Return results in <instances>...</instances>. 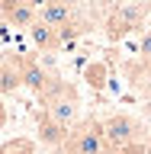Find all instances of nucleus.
Masks as SVG:
<instances>
[{
  "label": "nucleus",
  "mask_w": 151,
  "mask_h": 154,
  "mask_svg": "<svg viewBox=\"0 0 151 154\" xmlns=\"http://www.w3.org/2000/svg\"><path fill=\"white\" fill-rule=\"evenodd\" d=\"M0 16L13 29H29L36 23V10L29 7L26 0H0Z\"/></svg>",
  "instance_id": "6"
},
{
  "label": "nucleus",
  "mask_w": 151,
  "mask_h": 154,
  "mask_svg": "<svg viewBox=\"0 0 151 154\" xmlns=\"http://www.w3.org/2000/svg\"><path fill=\"white\" fill-rule=\"evenodd\" d=\"M68 154H103V135H100V122L87 119L84 125H77L74 132H68L64 138Z\"/></svg>",
  "instance_id": "4"
},
{
  "label": "nucleus",
  "mask_w": 151,
  "mask_h": 154,
  "mask_svg": "<svg viewBox=\"0 0 151 154\" xmlns=\"http://www.w3.org/2000/svg\"><path fill=\"white\" fill-rule=\"evenodd\" d=\"M71 16H74V7H71V0H52L48 7H42L36 13V19L42 23V26L48 29H61L71 23Z\"/></svg>",
  "instance_id": "7"
},
{
  "label": "nucleus",
  "mask_w": 151,
  "mask_h": 154,
  "mask_svg": "<svg viewBox=\"0 0 151 154\" xmlns=\"http://www.w3.org/2000/svg\"><path fill=\"white\" fill-rule=\"evenodd\" d=\"M55 32H58V48H61V45H71V42H74L77 35H80V29H77L74 23H68V26L55 29Z\"/></svg>",
  "instance_id": "13"
},
{
  "label": "nucleus",
  "mask_w": 151,
  "mask_h": 154,
  "mask_svg": "<svg viewBox=\"0 0 151 154\" xmlns=\"http://www.w3.org/2000/svg\"><path fill=\"white\" fill-rule=\"evenodd\" d=\"M87 84L93 87V90H103V84H106V67L103 64H90V67H87Z\"/></svg>",
  "instance_id": "12"
},
{
  "label": "nucleus",
  "mask_w": 151,
  "mask_h": 154,
  "mask_svg": "<svg viewBox=\"0 0 151 154\" xmlns=\"http://www.w3.org/2000/svg\"><path fill=\"white\" fill-rule=\"evenodd\" d=\"M142 55H145V58L151 61V32H148V35L142 38Z\"/></svg>",
  "instance_id": "15"
},
{
  "label": "nucleus",
  "mask_w": 151,
  "mask_h": 154,
  "mask_svg": "<svg viewBox=\"0 0 151 154\" xmlns=\"http://www.w3.org/2000/svg\"><path fill=\"white\" fill-rule=\"evenodd\" d=\"M100 135H103V148L119 151V148H129V144L142 141V125L135 122L132 116L116 112V116H109V119L100 122Z\"/></svg>",
  "instance_id": "2"
},
{
  "label": "nucleus",
  "mask_w": 151,
  "mask_h": 154,
  "mask_svg": "<svg viewBox=\"0 0 151 154\" xmlns=\"http://www.w3.org/2000/svg\"><path fill=\"white\" fill-rule=\"evenodd\" d=\"M19 55H3L0 58V100L7 93L19 90Z\"/></svg>",
  "instance_id": "8"
},
{
  "label": "nucleus",
  "mask_w": 151,
  "mask_h": 154,
  "mask_svg": "<svg viewBox=\"0 0 151 154\" xmlns=\"http://www.w3.org/2000/svg\"><path fill=\"white\" fill-rule=\"evenodd\" d=\"M42 103H45V116L52 122H58L61 128H74L77 122V112H80V100H77V90L64 80H58L52 77L45 87V93H42Z\"/></svg>",
  "instance_id": "1"
},
{
  "label": "nucleus",
  "mask_w": 151,
  "mask_h": 154,
  "mask_svg": "<svg viewBox=\"0 0 151 154\" xmlns=\"http://www.w3.org/2000/svg\"><path fill=\"white\" fill-rule=\"evenodd\" d=\"M148 13L151 10L145 7V3H132V7H113V13H109V19H106V35L113 38H125L129 32H135V29H142L145 23H148Z\"/></svg>",
  "instance_id": "3"
},
{
  "label": "nucleus",
  "mask_w": 151,
  "mask_h": 154,
  "mask_svg": "<svg viewBox=\"0 0 151 154\" xmlns=\"http://www.w3.org/2000/svg\"><path fill=\"white\" fill-rule=\"evenodd\" d=\"M29 38H32V45H36L42 55H52V51H58V32H55V29H48V26H42L39 19L29 26Z\"/></svg>",
  "instance_id": "9"
},
{
  "label": "nucleus",
  "mask_w": 151,
  "mask_h": 154,
  "mask_svg": "<svg viewBox=\"0 0 151 154\" xmlns=\"http://www.w3.org/2000/svg\"><path fill=\"white\" fill-rule=\"evenodd\" d=\"M132 3H145V0H116V7H132Z\"/></svg>",
  "instance_id": "17"
},
{
  "label": "nucleus",
  "mask_w": 151,
  "mask_h": 154,
  "mask_svg": "<svg viewBox=\"0 0 151 154\" xmlns=\"http://www.w3.org/2000/svg\"><path fill=\"white\" fill-rule=\"evenodd\" d=\"M3 125H7V103L0 100V132H3Z\"/></svg>",
  "instance_id": "16"
},
{
  "label": "nucleus",
  "mask_w": 151,
  "mask_h": 154,
  "mask_svg": "<svg viewBox=\"0 0 151 154\" xmlns=\"http://www.w3.org/2000/svg\"><path fill=\"white\" fill-rule=\"evenodd\" d=\"M0 154H36V141L32 138H10L0 144Z\"/></svg>",
  "instance_id": "11"
},
{
  "label": "nucleus",
  "mask_w": 151,
  "mask_h": 154,
  "mask_svg": "<svg viewBox=\"0 0 151 154\" xmlns=\"http://www.w3.org/2000/svg\"><path fill=\"white\" fill-rule=\"evenodd\" d=\"M39 138H42L45 144H52V148H55V144H64L68 128H61L58 122H52V119L42 112V116H39Z\"/></svg>",
  "instance_id": "10"
},
{
  "label": "nucleus",
  "mask_w": 151,
  "mask_h": 154,
  "mask_svg": "<svg viewBox=\"0 0 151 154\" xmlns=\"http://www.w3.org/2000/svg\"><path fill=\"white\" fill-rule=\"evenodd\" d=\"M113 154H145V144H142V141H135V144H129V148H119V151H113Z\"/></svg>",
  "instance_id": "14"
},
{
  "label": "nucleus",
  "mask_w": 151,
  "mask_h": 154,
  "mask_svg": "<svg viewBox=\"0 0 151 154\" xmlns=\"http://www.w3.org/2000/svg\"><path fill=\"white\" fill-rule=\"evenodd\" d=\"M52 77H55V74H48V71L39 64L36 58H23V55H19V84L29 87L36 96L45 93V87H48V80H52Z\"/></svg>",
  "instance_id": "5"
}]
</instances>
